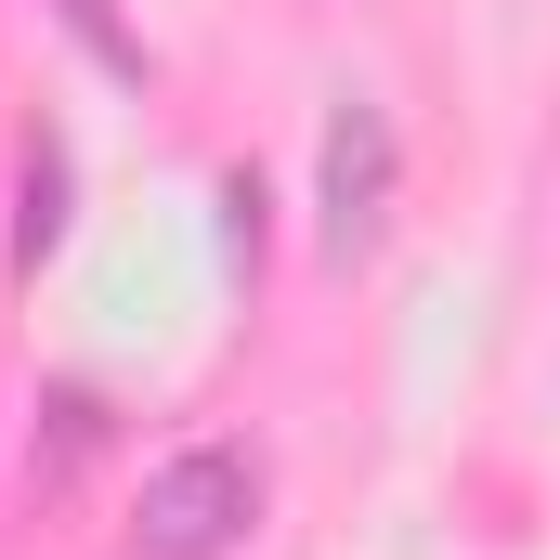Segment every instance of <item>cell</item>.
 <instances>
[{
	"instance_id": "4",
	"label": "cell",
	"mask_w": 560,
	"mask_h": 560,
	"mask_svg": "<svg viewBox=\"0 0 560 560\" xmlns=\"http://www.w3.org/2000/svg\"><path fill=\"white\" fill-rule=\"evenodd\" d=\"M52 26H66V39H79L118 92H143V79H156V52H143V26L118 13V0H52Z\"/></svg>"
},
{
	"instance_id": "5",
	"label": "cell",
	"mask_w": 560,
	"mask_h": 560,
	"mask_svg": "<svg viewBox=\"0 0 560 560\" xmlns=\"http://www.w3.org/2000/svg\"><path fill=\"white\" fill-rule=\"evenodd\" d=\"M92 392H52V443H26V469H39V482H66V469H79V456H92Z\"/></svg>"
},
{
	"instance_id": "1",
	"label": "cell",
	"mask_w": 560,
	"mask_h": 560,
	"mask_svg": "<svg viewBox=\"0 0 560 560\" xmlns=\"http://www.w3.org/2000/svg\"><path fill=\"white\" fill-rule=\"evenodd\" d=\"M248 522H261V456L248 443H183V456L143 469V495H131L143 560H235Z\"/></svg>"
},
{
	"instance_id": "3",
	"label": "cell",
	"mask_w": 560,
	"mask_h": 560,
	"mask_svg": "<svg viewBox=\"0 0 560 560\" xmlns=\"http://www.w3.org/2000/svg\"><path fill=\"white\" fill-rule=\"evenodd\" d=\"M52 248H66V143L26 131V156H13V261L39 275Z\"/></svg>"
},
{
	"instance_id": "6",
	"label": "cell",
	"mask_w": 560,
	"mask_h": 560,
	"mask_svg": "<svg viewBox=\"0 0 560 560\" xmlns=\"http://www.w3.org/2000/svg\"><path fill=\"white\" fill-rule=\"evenodd\" d=\"M222 209H235V261L261 275V170H235V183H222Z\"/></svg>"
},
{
	"instance_id": "2",
	"label": "cell",
	"mask_w": 560,
	"mask_h": 560,
	"mask_svg": "<svg viewBox=\"0 0 560 560\" xmlns=\"http://www.w3.org/2000/svg\"><path fill=\"white\" fill-rule=\"evenodd\" d=\"M313 209H326V248L339 261L378 248V222H392V118H378V92H339L326 105V183H313Z\"/></svg>"
}]
</instances>
